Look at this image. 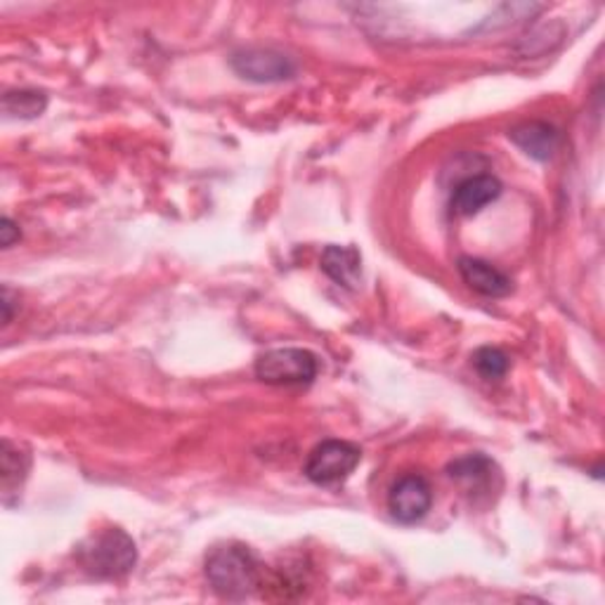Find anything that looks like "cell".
I'll return each mask as SVG.
<instances>
[{
    "label": "cell",
    "mask_w": 605,
    "mask_h": 605,
    "mask_svg": "<svg viewBox=\"0 0 605 605\" xmlns=\"http://www.w3.org/2000/svg\"><path fill=\"white\" fill-rule=\"evenodd\" d=\"M475 370L481 372L485 378H502L508 372V358L499 348H481L473 355Z\"/></svg>",
    "instance_id": "obj_14"
},
{
    "label": "cell",
    "mask_w": 605,
    "mask_h": 605,
    "mask_svg": "<svg viewBox=\"0 0 605 605\" xmlns=\"http://www.w3.org/2000/svg\"><path fill=\"white\" fill-rule=\"evenodd\" d=\"M47 107V98L36 90H14L3 98V111L14 119L41 117Z\"/></svg>",
    "instance_id": "obj_13"
},
{
    "label": "cell",
    "mask_w": 605,
    "mask_h": 605,
    "mask_svg": "<svg viewBox=\"0 0 605 605\" xmlns=\"http://www.w3.org/2000/svg\"><path fill=\"white\" fill-rule=\"evenodd\" d=\"M502 183L495 175H471L464 183H459L452 193V211L457 216H475L481 213L487 204L499 199Z\"/></svg>",
    "instance_id": "obj_8"
},
{
    "label": "cell",
    "mask_w": 605,
    "mask_h": 605,
    "mask_svg": "<svg viewBox=\"0 0 605 605\" xmlns=\"http://www.w3.org/2000/svg\"><path fill=\"white\" fill-rule=\"evenodd\" d=\"M20 239V228L14 226L10 218H3V228H0V242H3L6 249H10L14 242Z\"/></svg>",
    "instance_id": "obj_15"
},
{
    "label": "cell",
    "mask_w": 605,
    "mask_h": 605,
    "mask_svg": "<svg viewBox=\"0 0 605 605\" xmlns=\"http://www.w3.org/2000/svg\"><path fill=\"white\" fill-rule=\"evenodd\" d=\"M232 69L253 84H282L296 76V65L289 55L277 51H242L230 59Z\"/></svg>",
    "instance_id": "obj_6"
},
{
    "label": "cell",
    "mask_w": 605,
    "mask_h": 605,
    "mask_svg": "<svg viewBox=\"0 0 605 605\" xmlns=\"http://www.w3.org/2000/svg\"><path fill=\"white\" fill-rule=\"evenodd\" d=\"M459 275L464 279L475 294L487 296V298H504L512 294L514 284L508 279L502 270H497L495 265H490L481 258H471L464 256L459 258Z\"/></svg>",
    "instance_id": "obj_9"
},
{
    "label": "cell",
    "mask_w": 605,
    "mask_h": 605,
    "mask_svg": "<svg viewBox=\"0 0 605 605\" xmlns=\"http://www.w3.org/2000/svg\"><path fill=\"white\" fill-rule=\"evenodd\" d=\"M256 376L270 386H308L317 376V358L302 348H277L261 355Z\"/></svg>",
    "instance_id": "obj_3"
},
{
    "label": "cell",
    "mask_w": 605,
    "mask_h": 605,
    "mask_svg": "<svg viewBox=\"0 0 605 605\" xmlns=\"http://www.w3.org/2000/svg\"><path fill=\"white\" fill-rule=\"evenodd\" d=\"M324 273L345 289H358L362 282V256L353 246H327L320 261Z\"/></svg>",
    "instance_id": "obj_11"
},
{
    "label": "cell",
    "mask_w": 605,
    "mask_h": 605,
    "mask_svg": "<svg viewBox=\"0 0 605 605\" xmlns=\"http://www.w3.org/2000/svg\"><path fill=\"white\" fill-rule=\"evenodd\" d=\"M448 475L475 504L481 499H490L495 492H499L502 485V475L495 461L477 452L452 461L448 466Z\"/></svg>",
    "instance_id": "obj_5"
},
{
    "label": "cell",
    "mask_w": 605,
    "mask_h": 605,
    "mask_svg": "<svg viewBox=\"0 0 605 605\" xmlns=\"http://www.w3.org/2000/svg\"><path fill=\"white\" fill-rule=\"evenodd\" d=\"M508 138H512L516 147H520L528 156L537 158V162H549L561 140L559 131L544 121L520 123L516 129L508 131Z\"/></svg>",
    "instance_id": "obj_10"
},
{
    "label": "cell",
    "mask_w": 605,
    "mask_h": 605,
    "mask_svg": "<svg viewBox=\"0 0 605 605\" xmlns=\"http://www.w3.org/2000/svg\"><path fill=\"white\" fill-rule=\"evenodd\" d=\"M265 570L249 547L222 544L216 547L206 559V580L213 592L230 601H244L263 586Z\"/></svg>",
    "instance_id": "obj_1"
},
{
    "label": "cell",
    "mask_w": 605,
    "mask_h": 605,
    "mask_svg": "<svg viewBox=\"0 0 605 605\" xmlns=\"http://www.w3.org/2000/svg\"><path fill=\"white\" fill-rule=\"evenodd\" d=\"M433 504V490L424 475L409 473L397 481L388 492V512L397 522H419Z\"/></svg>",
    "instance_id": "obj_7"
},
{
    "label": "cell",
    "mask_w": 605,
    "mask_h": 605,
    "mask_svg": "<svg viewBox=\"0 0 605 605\" xmlns=\"http://www.w3.org/2000/svg\"><path fill=\"white\" fill-rule=\"evenodd\" d=\"M360 459L362 452L358 444L345 440H324L310 452L306 475L315 485H339L358 469Z\"/></svg>",
    "instance_id": "obj_4"
},
{
    "label": "cell",
    "mask_w": 605,
    "mask_h": 605,
    "mask_svg": "<svg viewBox=\"0 0 605 605\" xmlns=\"http://www.w3.org/2000/svg\"><path fill=\"white\" fill-rule=\"evenodd\" d=\"M78 561L98 580H119L135 568V541L119 528H109L90 537L78 551Z\"/></svg>",
    "instance_id": "obj_2"
},
{
    "label": "cell",
    "mask_w": 605,
    "mask_h": 605,
    "mask_svg": "<svg viewBox=\"0 0 605 605\" xmlns=\"http://www.w3.org/2000/svg\"><path fill=\"white\" fill-rule=\"evenodd\" d=\"M0 459H3V469H0V473H3V492L6 495H14L26 477L29 454L20 450V444L3 440V454H0Z\"/></svg>",
    "instance_id": "obj_12"
},
{
    "label": "cell",
    "mask_w": 605,
    "mask_h": 605,
    "mask_svg": "<svg viewBox=\"0 0 605 605\" xmlns=\"http://www.w3.org/2000/svg\"><path fill=\"white\" fill-rule=\"evenodd\" d=\"M12 302H14V294L10 286H3V322L10 324L12 322Z\"/></svg>",
    "instance_id": "obj_16"
}]
</instances>
